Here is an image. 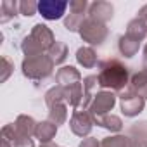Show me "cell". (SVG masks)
Masks as SVG:
<instances>
[{"mask_svg":"<svg viewBox=\"0 0 147 147\" xmlns=\"http://www.w3.org/2000/svg\"><path fill=\"white\" fill-rule=\"evenodd\" d=\"M47 55L52 59V62H54L55 66H59V64H62V62L67 59V45H66L64 42H55V43L50 47V50L47 52Z\"/></svg>","mask_w":147,"mask_h":147,"instance_id":"obj_22","label":"cell"},{"mask_svg":"<svg viewBox=\"0 0 147 147\" xmlns=\"http://www.w3.org/2000/svg\"><path fill=\"white\" fill-rule=\"evenodd\" d=\"M94 123H95L97 126H100V128L109 130L111 133H119V131L123 130V121H121V118L116 116V114H106V116H102V118L94 119Z\"/></svg>","mask_w":147,"mask_h":147,"instance_id":"obj_19","label":"cell"},{"mask_svg":"<svg viewBox=\"0 0 147 147\" xmlns=\"http://www.w3.org/2000/svg\"><path fill=\"white\" fill-rule=\"evenodd\" d=\"M99 87L109 92H123L130 85V69L118 59H106L99 62Z\"/></svg>","mask_w":147,"mask_h":147,"instance_id":"obj_1","label":"cell"},{"mask_svg":"<svg viewBox=\"0 0 147 147\" xmlns=\"http://www.w3.org/2000/svg\"><path fill=\"white\" fill-rule=\"evenodd\" d=\"M137 19L145 26V30H147V4L144 5V7H140L138 9V12H137Z\"/></svg>","mask_w":147,"mask_h":147,"instance_id":"obj_29","label":"cell"},{"mask_svg":"<svg viewBox=\"0 0 147 147\" xmlns=\"http://www.w3.org/2000/svg\"><path fill=\"white\" fill-rule=\"evenodd\" d=\"M40 147H59V145H55L54 142H49V144H40Z\"/></svg>","mask_w":147,"mask_h":147,"instance_id":"obj_32","label":"cell"},{"mask_svg":"<svg viewBox=\"0 0 147 147\" xmlns=\"http://www.w3.org/2000/svg\"><path fill=\"white\" fill-rule=\"evenodd\" d=\"M113 16H114V7L111 2H106V0H97V2L90 4V7H88V18L97 19L104 24L107 21H111Z\"/></svg>","mask_w":147,"mask_h":147,"instance_id":"obj_10","label":"cell"},{"mask_svg":"<svg viewBox=\"0 0 147 147\" xmlns=\"http://www.w3.org/2000/svg\"><path fill=\"white\" fill-rule=\"evenodd\" d=\"M69 2L66 0H42L38 2V14L47 21H57L66 14Z\"/></svg>","mask_w":147,"mask_h":147,"instance_id":"obj_7","label":"cell"},{"mask_svg":"<svg viewBox=\"0 0 147 147\" xmlns=\"http://www.w3.org/2000/svg\"><path fill=\"white\" fill-rule=\"evenodd\" d=\"M30 36L42 47V50H43L45 54H47V52L50 50V47L57 42L55 36H54V33H52V30H50L47 24H43V23H36V24L31 28Z\"/></svg>","mask_w":147,"mask_h":147,"instance_id":"obj_9","label":"cell"},{"mask_svg":"<svg viewBox=\"0 0 147 147\" xmlns=\"http://www.w3.org/2000/svg\"><path fill=\"white\" fill-rule=\"evenodd\" d=\"M138 49H140V42H138V40L128 36L126 33H125L123 36H119V40H118V50H119V54H121L123 57H128V59H130V57L137 55Z\"/></svg>","mask_w":147,"mask_h":147,"instance_id":"obj_17","label":"cell"},{"mask_svg":"<svg viewBox=\"0 0 147 147\" xmlns=\"http://www.w3.org/2000/svg\"><path fill=\"white\" fill-rule=\"evenodd\" d=\"M100 147H133L128 135H111L100 140Z\"/></svg>","mask_w":147,"mask_h":147,"instance_id":"obj_24","label":"cell"},{"mask_svg":"<svg viewBox=\"0 0 147 147\" xmlns=\"http://www.w3.org/2000/svg\"><path fill=\"white\" fill-rule=\"evenodd\" d=\"M119 107H121V113L126 118H135V116H138L144 111L145 99L128 87L126 90H123L119 94Z\"/></svg>","mask_w":147,"mask_h":147,"instance_id":"obj_6","label":"cell"},{"mask_svg":"<svg viewBox=\"0 0 147 147\" xmlns=\"http://www.w3.org/2000/svg\"><path fill=\"white\" fill-rule=\"evenodd\" d=\"M126 35L128 36H131V38H135V40H138L140 43L145 40V36H147V30H145V26L137 19V18H133L128 24H126Z\"/></svg>","mask_w":147,"mask_h":147,"instance_id":"obj_23","label":"cell"},{"mask_svg":"<svg viewBox=\"0 0 147 147\" xmlns=\"http://www.w3.org/2000/svg\"><path fill=\"white\" fill-rule=\"evenodd\" d=\"M0 64H2V75H0V83H5L9 80V76L12 75V71H14V62H11L5 55L0 59Z\"/></svg>","mask_w":147,"mask_h":147,"instance_id":"obj_27","label":"cell"},{"mask_svg":"<svg viewBox=\"0 0 147 147\" xmlns=\"http://www.w3.org/2000/svg\"><path fill=\"white\" fill-rule=\"evenodd\" d=\"M76 62L87 69H92L99 64V57L94 47H80L76 50Z\"/></svg>","mask_w":147,"mask_h":147,"instance_id":"obj_16","label":"cell"},{"mask_svg":"<svg viewBox=\"0 0 147 147\" xmlns=\"http://www.w3.org/2000/svg\"><path fill=\"white\" fill-rule=\"evenodd\" d=\"M78 35L82 36L83 42L90 43V45H102L109 35V30L104 23L97 21V19H92V18H87L85 23L82 24Z\"/></svg>","mask_w":147,"mask_h":147,"instance_id":"obj_3","label":"cell"},{"mask_svg":"<svg viewBox=\"0 0 147 147\" xmlns=\"http://www.w3.org/2000/svg\"><path fill=\"white\" fill-rule=\"evenodd\" d=\"M78 147H100V142L95 137H87L78 144Z\"/></svg>","mask_w":147,"mask_h":147,"instance_id":"obj_28","label":"cell"},{"mask_svg":"<svg viewBox=\"0 0 147 147\" xmlns=\"http://www.w3.org/2000/svg\"><path fill=\"white\" fill-rule=\"evenodd\" d=\"M94 119L88 111H75L69 119V128L71 131L78 137H88L92 128H94Z\"/></svg>","mask_w":147,"mask_h":147,"instance_id":"obj_8","label":"cell"},{"mask_svg":"<svg viewBox=\"0 0 147 147\" xmlns=\"http://www.w3.org/2000/svg\"><path fill=\"white\" fill-rule=\"evenodd\" d=\"M54 66L55 64L52 62V59L47 54H42L36 57H24L21 64V71L28 80L42 82L54 73Z\"/></svg>","mask_w":147,"mask_h":147,"instance_id":"obj_2","label":"cell"},{"mask_svg":"<svg viewBox=\"0 0 147 147\" xmlns=\"http://www.w3.org/2000/svg\"><path fill=\"white\" fill-rule=\"evenodd\" d=\"M62 88H64L66 104L75 107V109H82V104H83V82L69 85V87H62Z\"/></svg>","mask_w":147,"mask_h":147,"instance_id":"obj_14","label":"cell"},{"mask_svg":"<svg viewBox=\"0 0 147 147\" xmlns=\"http://www.w3.org/2000/svg\"><path fill=\"white\" fill-rule=\"evenodd\" d=\"M57 133V125L52 123L50 119H43L36 125V131H35V138L40 140V144H49L52 142V138Z\"/></svg>","mask_w":147,"mask_h":147,"instance_id":"obj_15","label":"cell"},{"mask_svg":"<svg viewBox=\"0 0 147 147\" xmlns=\"http://www.w3.org/2000/svg\"><path fill=\"white\" fill-rule=\"evenodd\" d=\"M49 119L52 123H55L57 126L64 125L66 119H67V104L59 102V104H54L52 107H49Z\"/></svg>","mask_w":147,"mask_h":147,"instance_id":"obj_21","label":"cell"},{"mask_svg":"<svg viewBox=\"0 0 147 147\" xmlns=\"http://www.w3.org/2000/svg\"><path fill=\"white\" fill-rule=\"evenodd\" d=\"M36 12H38V2H35V0H23V2H19V14L21 16L31 18Z\"/></svg>","mask_w":147,"mask_h":147,"instance_id":"obj_26","label":"cell"},{"mask_svg":"<svg viewBox=\"0 0 147 147\" xmlns=\"http://www.w3.org/2000/svg\"><path fill=\"white\" fill-rule=\"evenodd\" d=\"M90 4L87 0H71L69 2V14L64 16V28L67 31L78 33L82 24L85 23V12L88 11Z\"/></svg>","mask_w":147,"mask_h":147,"instance_id":"obj_4","label":"cell"},{"mask_svg":"<svg viewBox=\"0 0 147 147\" xmlns=\"http://www.w3.org/2000/svg\"><path fill=\"white\" fill-rule=\"evenodd\" d=\"M14 147H35L33 138H18L14 142Z\"/></svg>","mask_w":147,"mask_h":147,"instance_id":"obj_30","label":"cell"},{"mask_svg":"<svg viewBox=\"0 0 147 147\" xmlns=\"http://www.w3.org/2000/svg\"><path fill=\"white\" fill-rule=\"evenodd\" d=\"M116 95L114 92H109V90H100L95 94L94 100L90 102L88 106V113L92 116V119H97V118H102L106 114H111L109 111H113V107L116 106Z\"/></svg>","mask_w":147,"mask_h":147,"instance_id":"obj_5","label":"cell"},{"mask_svg":"<svg viewBox=\"0 0 147 147\" xmlns=\"http://www.w3.org/2000/svg\"><path fill=\"white\" fill-rule=\"evenodd\" d=\"M55 82L59 87H69L75 83H82V75L75 66H62L55 73Z\"/></svg>","mask_w":147,"mask_h":147,"instance_id":"obj_12","label":"cell"},{"mask_svg":"<svg viewBox=\"0 0 147 147\" xmlns=\"http://www.w3.org/2000/svg\"><path fill=\"white\" fill-rule=\"evenodd\" d=\"M36 121L28 116V114H19L14 121V130H16V140L18 138H31L35 137L36 131Z\"/></svg>","mask_w":147,"mask_h":147,"instance_id":"obj_11","label":"cell"},{"mask_svg":"<svg viewBox=\"0 0 147 147\" xmlns=\"http://www.w3.org/2000/svg\"><path fill=\"white\" fill-rule=\"evenodd\" d=\"M133 92H137L138 95H142L144 99H147V71L140 69L135 75H131L130 78V85H128Z\"/></svg>","mask_w":147,"mask_h":147,"instance_id":"obj_18","label":"cell"},{"mask_svg":"<svg viewBox=\"0 0 147 147\" xmlns=\"http://www.w3.org/2000/svg\"><path fill=\"white\" fill-rule=\"evenodd\" d=\"M59 102H66L64 100V88L59 87V85H55L50 90H47V94H45V104H47V107H52L54 104H59Z\"/></svg>","mask_w":147,"mask_h":147,"instance_id":"obj_25","label":"cell"},{"mask_svg":"<svg viewBox=\"0 0 147 147\" xmlns=\"http://www.w3.org/2000/svg\"><path fill=\"white\" fill-rule=\"evenodd\" d=\"M19 14V2L16 0H4L0 4V23L5 24Z\"/></svg>","mask_w":147,"mask_h":147,"instance_id":"obj_20","label":"cell"},{"mask_svg":"<svg viewBox=\"0 0 147 147\" xmlns=\"http://www.w3.org/2000/svg\"><path fill=\"white\" fill-rule=\"evenodd\" d=\"M126 135L130 137L133 147H147V121H137L133 123Z\"/></svg>","mask_w":147,"mask_h":147,"instance_id":"obj_13","label":"cell"},{"mask_svg":"<svg viewBox=\"0 0 147 147\" xmlns=\"http://www.w3.org/2000/svg\"><path fill=\"white\" fill-rule=\"evenodd\" d=\"M142 69L147 71V43L144 47V57H142Z\"/></svg>","mask_w":147,"mask_h":147,"instance_id":"obj_31","label":"cell"}]
</instances>
